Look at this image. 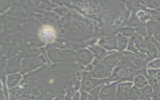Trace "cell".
I'll list each match as a JSON object with an SVG mask.
<instances>
[{
  "instance_id": "ffe728a7",
  "label": "cell",
  "mask_w": 160,
  "mask_h": 100,
  "mask_svg": "<svg viewBox=\"0 0 160 100\" xmlns=\"http://www.w3.org/2000/svg\"><path fill=\"white\" fill-rule=\"evenodd\" d=\"M152 91L158 95V96L159 98V99L160 100V81H157L152 86Z\"/></svg>"
},
{
  "instance_id": "8992f818",
  "label": "cell",
  "mask_w": 160,
  "mask_h": 100,
  "mask_svg": "<svg viewBox=\"0 0 160 100\" xmlns=\"http://www.w3.org/2000/svg\"><path fill=\"white\" fill-rule=\"evenodd\" d=\"M92 53L88 49H82L78 51L76 57L80 67L83 69L84 66H87L91 64L93 59Z\"/></svg>"
},
{
  "instance_id": "7a4b0ae2",
  "label": "cell",
  "mask_w": 160,
  "mask_h": 100,
  "mask_svg": "<svg viewBox=\"0 0 160 100\" xmlns=\"http://www.w3.org/2000/svg\"><path fill=\"white\" fill-rule=\"evenodd\" d=\"M109 82L108 78L106 79H96L91 76L90 74L87 71H84L82 73V79L80 83L81 91L90 92L95 88L104 84H108Z\"/></svg>"
},
{
  "instance_id": "8fae6325",
  "label": "cell",
  "mask_w": 160,
  "mask_h": 100,
  "mask_svg": "<svg viewBox=\"0 0 160 100\" xmlns=\"http://www.w3.org/2000/svg\"><path fill=\"white\" fill-rule=\"evenodd\" d=\"M132 82L134 86L139 89H142L148 84L147 78L142 74L136 75L133 78Z\"/></svg>"
},
{
  "instance_id": "3957f363",
  "label": "cell",
  "mask_w": 160,
  "mask_h": 100,
  "mask_svg": "<svg viewBox=\"0 0 160 100\" xmlns=\"http://www.w3.org/2000/svg\"><path fill=\"white\" fill-rule=\"evenodd\" d=\"M92 69L88 72L91 76L96 79H106L110 76L106 66L101 60L95 59L92 64Z\"/></svg>"
},
{
  "instance_id": "9c48e42d",
  "label": "cell",
  "mask_w": 160,
  "mask_h": 100,
  "mask_svg": "<svg viewBox=\"0 0 160 100\" xmlns=\"http://www.w3.org/2000/svg\"><path fill=\"white\" fill-rule=\"evenodd\" d=\"M99 44L108 50L117 49V38L114 36L108 38H102L99 42Z\"/></svg>"
},
{
  "instance_id": "ba28073f",
  "label": "cell",
  "mask_w": 160,
  "mask_h": 100,
  "mask_svg": "<svg viewBox=\"0 0 160 100\" xmlns=\"http://www.w3.org/2000/svg\"><path fill=\"white\" fill-rule=\"evenodd\" d=\"M147 30L149 34L153 35L157 41H160V23L154 20L149 21L147 23Z\"/></svg>"
},
{
  "instance_id": "44dd1931",
  "label": "cell",
  "mask_w": 160,
  "mask_h": 100,
  "mask_svg": "<svg viewBox=\"0 0 160 100\" xmlns=\"http://www.w3.org/2000/svg\"><path fill=\"white\" fill-rule=\"evenodd\" d=\"M128 49V50H129V51H132L133 52H135V53H136V54L138 52V51L137 50V49L136 48L135 46L134 45L133 42H132V40L130 41Z\"/></svg>"
},
{
  "instance_id": "7402d4cb",
  "label": "cell",
  "mask_w": 160,
  "mask_h": 100,
  "mask_svg": "<svg viewBox=\"0 0 160 100\" xmlns=\"http://www.w3.org/2000/svg\"><path fill=\"white\" fill-rule=\"evenodd\" d=\"M136 29V31L139 34H141L142 36H146V29H145L144 27H143V26H139Z\"/></svg>"
},
{
  "instance_id": "603a6c76",
  "label": "cell",
  "mask_w": 160,
  "mask_h": 100,
  "mask_svg": "<svg viewBox=\"0 0 160 100\" xmlns=\"http://www.w3.org/2000/svg\"><path fill=\"white\" fill-rule=\"evenodd\" d=\"M88 96H89V94H88V92H86L85 91H80V96H79L80 100H86L87 98H88Z\"/></svg>"
},
{
  "instance_id": "5bb4252c",
  "label": "cell",
  "mask_w": 160,
  "mask_h": 100,
  "mask_svg": "<svg viewBox=\"0 0 160 100\" xmlns=\"http://www.w3.org/2000/svg\"><path fill=\"white\" fill-rule=\"evenodd\" d=\"M117 49H118L119 51H122L124 50L126 46H127V44H128V39L126 37H125L124 36L121 35V34H119L117 36Z\"/></svg>"
},
{
  "instance_id": "6da1fadb",
  "label": "cell",
  "mask_w": 160,
  "mask_h": 100,
  "mask_svg": "<svg viewBox=\"0 0 160 100\" xmlns=\"http://www.w3.org/2000/svg\"><path fill=\"white\" fill-rule=\"evenodd\" d=\"M142 74L147 78V71H137L131 65H118L112 71L108 79L110 81H130L132 82L134 77Z\"/></svg>"
},
{
  "instance_id": "d6986e66",
  "label": "cell",
  "mask_w": 160,
  "mask_h": 100,
  "mask_svg": "<svg viewBox=\"0 0 160 100\" xmlns=\"http://www.w3.org/2000/svg\"><path fill=\"white\" fill-rule=\"evenodd\" d=\"M120 32L122 33L124 36H133L134 34V31L132 28H126L120 30Z\"/></svg>"
},
{
  "instance_id": "30bf717a",
  "label": "cell",
  "mask_w": 160,
  "mask_h": 100,
  "mask_svg": "<svg viewBox=\"0 0 160 100\" xmlns=\"http://www.w3.org/2000/svg\"><path fill=\"white\" fill-rule=\"evenodd\" d=\"M132 41L135 44V47L137 48V50H139L141 52H144L148 54V48L146 43L143 41L140 35L134 34L132 38Z\"/></svg>"
},
{
  "instance_id": "4fadbf2b",
  "label": "cell",
  "mask_w": 160,
  "mask_h": 100,
  "mask_svg": "<svg viewBox=\"0 0 160 100\" xmlns=\"http://www.w3.org/2000/svg\"><path fill=\"white\" fill-rule=\"evenodd\" d=\"M142 99V91L141 89L132 86L129 91L128 100H139Z\"/></svg>"
},
{
  "instance_id": "52a82bcc",
  "label": "cell",
  "mask_w": 160,
  "mask_h": 100,
  "mask_svg": "<svg viewBox=\"0 0 160 100\" xmlns=\"http://www.w3.org/2000/svg\"><path fill=\"white\" fill-rule=\"evenodd\" d=\"M122 52H117L112 54H109L106 56L102 60V62L106 66L107 70L108 71L109 74L111 75L113 69L119 65L120 58L121 56Z\"/></svg>"
},
{
  "instance_id": "ac0fdd59",
  "label": "cell",
  "mask_w": 160,
  "mask_h": 100,
  "mask_svg": "<svg viewBox=\"0 0 160 100\" xmlns=\"http://www.w3.org/2000/svg\"><path fill=\"white\" fill-rule=\"evenodd\" d=\"M141 2L151 8H156L160 5V1H141Z\"/></svg>"
},
{
  "instance_id": "e0dca14e",
  "label": "cell",
  "mask_w": 160,
  "mask_h": 100,
  "mask_svg": "<svg viewBox=\"0 0 160 100\" xmlns=\"http://www.w3.org/2000/svg\"><path fill=\"white\" fill-rule=\"evenodd\" d=\"M147 65H148V69H160V59H156L151 61H149Z\"/></svg>"
},
{
  "instance_id": "9a60e30c",
  "label": "cell",
  "mask_w": 160,
  "mask_h": 100,
  "mask_svg": "<svg viewBox=\"0 0 160 100\" xmlns=\"http://www.w3.org/2000/svg\"><path fill=\"white\" fill-rule=\"evenodd\" d=\"M142 91V99H146L150 98L151 94L152 92V88L150 85H147L141 89Z\"/></svg>"
},
{
  "instance_id": "277c9868",
  "label": "cell",
  "mask_w": 160,
  "mask_h": 100,
  "mask_svg": "<svg viewBox=\"0 0 160 100\" xmlns=\"http://www.w3.org/2000/svg\"><path fill=\"white\" fill-rule=\"evenodd\" d=\"M118 82L116 81L111 84H103L99 93V100H116V91Z\"/></svg>"
},
{
  "instance_id": "7c38bea8",
  "label": "cell",
  "mask_w": 160,
  "mask_h": 100,
  "mask_svg": "<svg viewBox=\"0 0 160 100\" xmlns=\"http://www.w3.org/2000/svg\"><path fill=\"white\" fill-rule=\"evenodd\" d=\"M89 49L91 50L90 51L92 53L93 56H95L98 60L102 61L106 56H107L106 51L99 46H92L89 47Z\"/></svg>"
},
{
  "instance_id": "2e32d148",
  "label": "cell",
  "mask_w": 160,
  "mask_h": 100,
  "mask_svg": "<svg viewBox=\"0 0 160 100\" xmlns=\"http://www.w3.org/2000/svg\"><path fill=\"white\" fill-rule=\"evenodd\" d=\"M147 77H152L154 79L160 80V69H148L147 70Z\"/></svg>"
},
{
  "instance_id": "5b68a950",
  "label": "cell",
  "mask_w": 160,
  "mask_h": 100,
  "mask_svg": "<svg viewBox=\"0 0 160 100\" xmlns=\"http://www.w3.org/2000/svg\"><path fill=\"white\" fill-rule=\"evenodd\" d=\"M132 85V82L130 81L119 82L116 87V100H128L129 92Z\"/></svg>"
},
{
  "instance_id": "cb8c5ba5",
  "label": "cell",
  "mask_w": 160,
  "mask_h": 100,
  "mask_svg": "<svg viewBox=\"0 0 160 100\" xmlns=\"http://www.w3.org/2000/svg\"><path fill=\"white\" fill-rule=\"evenodd\" d=\"M152 16L158 20H160V9L154 11L152 12Z\"/></svg>"
}]
</instances>
